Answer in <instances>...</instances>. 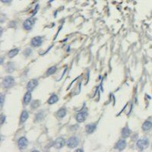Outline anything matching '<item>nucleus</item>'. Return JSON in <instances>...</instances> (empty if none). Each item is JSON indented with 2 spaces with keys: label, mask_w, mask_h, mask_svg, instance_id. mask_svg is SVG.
<instances>
[{
  "label": "nucleus",
  "mask_w": 152,
  "mask_h": 152,
  "mask_svg": "<svg viewBox=\"0 0 152 152\" xmlns=\"http://www.w3.org/2000/svg\"><path fill=\"white\" fill-rule=\"evenodd\" d=\"M148 145H149V139L146 137L138 139L136 143V146L140 151H144L148 147Z\"/></svg>",
  "instance_id": "obj_1"
},
{
  "label": "nucleus",
  "mask_w": 152,
  "mask_h": 152,
  "mask_svg": "<svg viewBox=\"0 0 152 152\" xmlns=\"http://www.w3.org/2000/svg\"><path fill=\"white\" fill-rule=\"evenodd\" d=\"M15 85V78L12 76H6L2 81V85L5 88H10Z\"/></svg>",
  "instance_id": "obj_2"
},
{
  "label": "nucleus",
  "mask_w": 152,
  "mask_h": 152,
  "mask_svg": "<svg viewBox=\"0 0 152 152\" xmlns=\"http://www.w3.org/2000/svg\"><path fill=\"white\" fill-rule=\"evenodd\" d=\"M79 138L77 136H73L69 138L66 141V145L70 148H75L79 144Z\"/></svg>",
  "instance_id": "obj_3"
},
{
  "label": "nucleus",
  "mask_w": 152,
  "mask_h": 152,
  "mask_svg": "<svg viewBox=\"0 0 152 152\" xmlns=\"http://www.w3.org/2000/svg\"><path fill=\"white\" fill-rule=\"evenodd\" d=\"M42 44H43V37L40 36H36L34 37L30 42L31 46L34 47H39L42 45Z\"/></svg>",
  "instance_id": "obj_4"
},
{
  "label": "nucleus",
  "mask_w": 152,
  "mask_h": 152,
  "mask_svg": "<svg viewBox=\"0 0 152 152\" xmlns=\"http://www.w3.org/2000/svg\"><path fill=\"white\" fill-rule=\"evenodd\" d=\"M65 144H66V141H65V139L63 138L59 137L58 138L56 139V141L53 144V147L56 149H60V148H63Z\"/></svg>",
  "instance_id": "obj_5"
},
{
  "label": "nucleus",
  "mask_w": 152,
  "mask_h": 152,
  "mask_svg": "<svg viewBox=\"0 0 152 152\" xmlns=\"http://www.w3.org/2000/svg\"><path fill=\"white\" fill-rule=\"evenodd\" d=\"M28 145V141L27 138L22 137L18 140V148H19V149L21 151H23V150L26 149Z\"/></svg>",
  "instance_id": "obj_6"
},
{
  "label": "nucleus",
  "mask_w": 152,
  "mask_h": 152,
  "mask_svg": "<svg viewBox=\"0 0 152 152\" xmlns=\"http://www.w3.org/2000/svg\"><path fill=\"white\" fill-rule=\"evenodd\" d=\"M38 85V80L36 78L31 79L27 85V90L28 91H30L32 92Z\"/></svg>",
  "instance_id": "obj_7"
},
{
  "label": "nucleus",
  "mask_w": 152,
  "mask_h": 152,
  "mask_svg": "<svg viewBox=\"0 0 152 152\" xmlns=\"http://www.w3.org/2000/svg\"><path fill=\"white\" fill-rule=\"evenodd\" d=\"M34 24V20L33 18H28L25 22H24L23 27L26 30H30L32 29Z\"/></svg>",
  "instance_id": "obj_8"
},
{
  "label": "nucleus",
  "mask_w": 152,
  "mask_h": 152,
  "mask_svg": "<svg viewBox=\"0 0 152 152\" xmlns=\"http://www.w3.org/2000/svg\"><path fill=\"white\" fill-rule=\"evenodd\" d=\"M87 116V111H81L76 115V120L78 123H83Z\"/></svg>",
  "instance_id": "obj_9"
},
{
  "label": "nucleus",
  "mask_w": 152,
  "mask_h": 152,
  "mask_svg": "<svg viewBox=\"0 0 152 152\" xmlns=\"http://www.w3.org/2000/svg\"><path fill=\"white\" fill-rule=\"evenodd\" d=\"M126 145H127V142H126V141L125 140V139H121V140H119L118 142H117V144L116 145V148L118 150V151H123L125 148V147H126Z\"/></svg>",
  "instance_id": "obj_10"
},
{
  "label": "nucleus",
  "mask_w": 152,
  "mask_h": 152,
  "mask_svg": "<svg viewBox=\"0 0 152 152\" xmlns=\"http://www.w3.org/2000/svg\"><path fill=\"white\" fill-rule=\"evenodd\" d=\"M96 128H97V125L95 123H89V124H87V125H86L85 130L87 132V133L91 134V133H93L95 131Z\"/></svg>",
  "instance_id": "obj_11"
},
{
  "label": "nucleus",
  "mask_w": 152,
  "mask_h": 152,
  "mask_svg": "<svg viewBox=\"0 0 152 152\" xmlns=\"http://www.w3.org/2000/svg\"><path fill=\"white\" fill-rule=\"evenodd\" d=\"M31 98H32L31 92H30V91H28L26 94H24V101H23L24 104V105L29 104L31 102Z\"/></svg>",
  "instance_id": "obj_12"
},
{
  "label": "nucleus",
  "mask_w": 152,
  "mask_h": 152,
  "mask_svg": "<svg viewBox=\"0 0 152 152\" xmlns=\"http://www.w3.org/2000/svg\"><path fill=\"white\" fill-rule=\"evenodd\" d=\"M131 129H129V126H125L124 127L122 130V136H123L124 138H126L129 137V135H131Z\"/></svg>",
  "instance_id": "obj_13"
},
{
  "label": "nucleus",
  "mask_w": 152,
  "mask_h": 152,
  "mask_svg": "<svg viewBox=\"0 0 152 152\" xmlns=\"http://www.w3.org/2000/svg\"><path fill=\"white\" fill-rule=\"evenodd\" d=\"M59 101V97L58 96L56 95V94H53L51 95V97L49 98V100H48V103L49 104H54V103H57Z\"/></svg>",
  "instance_id": "obj_14"
},
{
  "label": "nucleus",
  "mask_w": 152,
  "mask_h": 152,
  "mask_svg": "<svg viewBox=\"0 0 152 152\" xmlns=\"http://www.w3.org/2000/svg\"><path fill=\"white\" fill-rule=\"evenodd\" d=\"M152 128V123L149 120H147L145 121V123H143L142 125V129L144 131H148L150 130Z\"/></svg>",
  "instance_id": "obj_15"
},
{
  "label": "nucleus",
  "mask_w": 152,
  "mask_h": 152,
  "mask_svg": "<svg viewBox=\"0 0 152 152\" xmlns=\"http://www.w3.org/2000/svg\"><path fill=\"white\" fill-rule=\"evenodd\" d=\"M28 116H29L28 112L27 110H24L21 115V123H25L27 119H28Z\"/></svg>",
  "instance_id": "obj_16"
},
{
  "label": "nucleus",
  "mask_w": 152,
  "mask_h": 152,
  "mask_svg": "<svg viewBox=\"0 0 152 152\" xmlns=\"http://www.w3.org/2000/svg\"><path fill=\"white\" fill-rule=\"evenodd\" d=\"M19 51H20V50L18 49V48L13 49V50H10L9 53H8V57H9V58H13V57H15V56H17V55L18 54Z\"/></svg>",
  "instance_id": "obj_17"
},
{
  "label": "nucleus",
  "mask_w": 152,
  "mask_h": 152,
  "mask_svg": "<svg viewBox=\"0 0 152 152\" xmlns=\"http://www.w3.org/2000/svg\"><path fill=\"white\" fill-rule=\"evenodd\" d=\"M44 117H45V113H44V111L43 110H41L40 112H39L35 116V119H36V122H39V121H41V120H43L44 119Z\"/></svg>",
  "instance_id": "obj_18"
},
{
  "label": "nucleus",
  "mask_w": 152,
  "mask_h": 152,
  "mask_svg": "<svg viewBox=\"0 0 152 152\" xmlns=\"http://www.w3.org/2000/svg\"><path fill=\"white\" fill-rule=\"evenodd\" d=\"M66 113H67V111H66V109H65V108L60 109L58 112H57V116H58L59 118H60V119L64 118L65 115H66Z\"/></svg>",
  "instance_id": "obj_19"
},
{
  "label": "nucleus",
  "mask_w": 152,
  "mask_h": 152,
  "mask_svg": "<svg viewBox=\"0 0 152 152\" xmlns=\"http://www.w3.org/2000/svg\"><path fill=\"white\" fill-rule=\"evenodd\" d=\"M56 70H57V67L56 66H52L50 67L48 70H47V72H46V75L49 76V75H52L53 74L56 72Z\"/></svg>",
  "instance_id": "obj_20"
},
{
  "label": "nucleus",
  "mask_w": 152,
  "mask_h": 152,
  "mask_svg": "<svg viewBox=\"0 0 152 152\" xmlns=\"http://www.w3.org/2000/svg\"><path fill=\"white\" fill-rule=\"evenodd\" d=\"M32 53V50L30 49V48H27L25 51L24 52V55L26 56V57H28Z\"/></svg>",
  "instance_id": "obj_21"
},
{
  "label": "nucleus",
  "mask_w": 152,
  "mask_h": 152,
  "mask_svg": "<svg viewBox=\"0 0 152 152\" xmlns=\"http://www.w3.org/2000/svg\"><path fill=\"white\" fill-rule=\"evenodd\" d=\"M3 103H4V95L2 94L1 95V105H2V107L3 105Z\"/></svg>",
  "instance_id": "obj_22"
},
{
  "label": "nucleus",
  "mask_w": 152,
  "mask_h": 152,
  "mask_svg": "<svg viewBox=\"0 0 152 152\" xmlns=\"http://www.w3.org/2000/svg\"><path fill=\"white\" fill-rule=\"evenodd\" d=\"M2 1V2H3V3H10L12 0H1Z\"/></svg>",
  "instance_id": "obj_23"
},
{
  "label": "nucleus",
  "mask_w": 152,
  "mask_h": 152,
  "mask_svg": "<svg viewBox=\"0 0 152 152\" xmlns=\"http://www.w3.org/2000/svg\"><path fill=\"white\" fill-rule=\"evenodd\" d=\"M5 119H6V116H2V124H3V123H4V121H5Z\"/></svg>",
  "instance_id": "obj_24"
},
{
  "label": "nucleus",
  "mask_w": 152,
  "mask_h": 152,
  "mask_svg": "<svg viewBox=\"0 0 152 152\" xmlns=\"http://www.w3.org/2000/svg\"><path fill=\"white\" fill-rule=\"evenodd\" d=\"M151 148H152V145H151Z\"/></svg>",
  "instance_id": "obj_25"
}]
</instances>
